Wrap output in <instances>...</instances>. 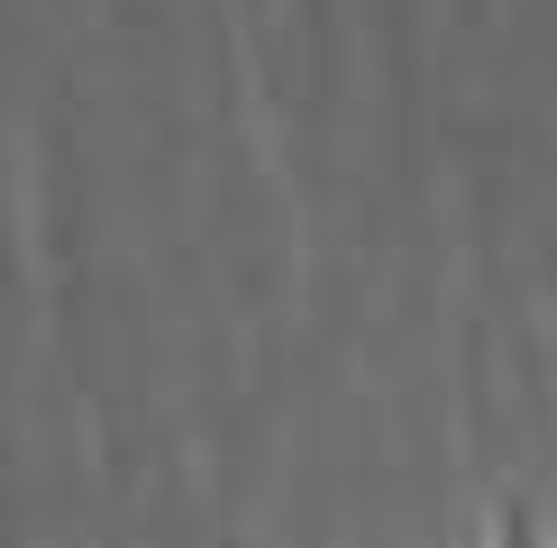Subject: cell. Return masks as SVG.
Returning a JSON list of instances; mask_svg holds the SVG:
<instances>
[{
	"instance_id": "obj_1",
	"label": "cell",
	"mask_w": 557,
	"mask_h": 548,
	"mask_svg": "<svg viewBox=\"0 0 557 548\" xmlns=\"http://www.w3.org/2000/svg\"><path fill=\"white\" fill-rule=\"evenodd\" d=\"M484 548H557V539H548V521H540V502H530V494H503Z\"/></svg>"
}]
</instances>
